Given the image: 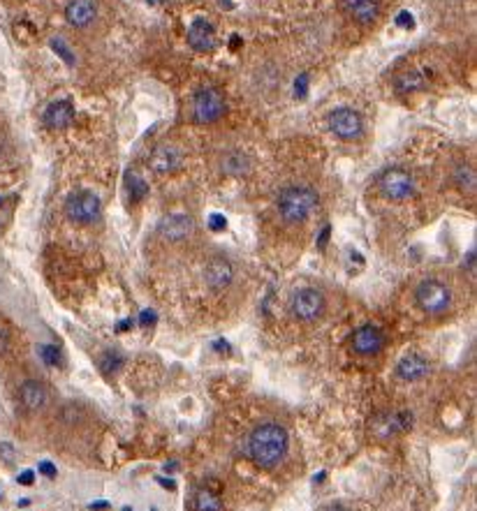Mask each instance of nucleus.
<instances>
[{"label": "nucleus", "mask_w": 477, "mask_h": 511, "mask_svg": "<svg viewBox=\"0 0 477 511\" xmlns=\"http://www.w3.org/2000/svg\"><path fill=\"white\" fill-rule=\"evenodd\" d=\"M126 190H128V197L133 199V202H142V199H147V195H149V183L144 181L140 174H135V171H128L126 174Z\"/></svg>", "instance_id": "nucleus-20"}, {"label": "nucleus", "mask_w": 477, "mask_h": 511, "mask_svg": "<svg viewBox=\"0 0 477 511\" xmlns=\"http://www.w3.org/2000/svg\"><path fill=\"white\" fill-rule=\"evenodd\" d=\"M454 181L459 183V188H461L463 192L473 195V192H475V183H477L475 169L470 167V164H459V167H456V171H454Z\"/></svg>", "instance_id": "nucleus-21"}, {"label": "nucleus", "mask_w": 477, "mask_h": 511, "mask_svg": "<svg viewBox=\"0 0 477 511\" xmlns=\"http://www.w3.org/2000/svg\"><path fill=\"white\" fill-rule=\"evenodd\" d=\"M40 474H44V476H49V479H53V476L58 474V469L53 467V462L42 460V462H40Z\"/></svg>", "instance_id": "nucleus-30"}, {"label": "nucleus", "mask_w": 477, "mask_h": 511, "mask_svg": "<svg viewBox=\"0 0 477 511\" xmlns=\"http://www.w3.org/2000/svg\"><path fill=\"white\" fill-rule=\"evenodd\" d=\"M188 44L190 49L199 53H206L216 46V31H213V26L206 19H192V24L188 26Z\"/></svg>", "instance_id": "nucleus-11"}, {"label": "nucleus", "mask_w": 477, "mask_h": 511, "mask_svg": "<svg viewBox=\"0 0 477 511\" xmlns=\"http://www.w3.org/2000/svg\"><path fill=\"white\" fill-rule=\"evenodd\" d=\"M290 310H292V315L296 320L313 322L324 313V296L322 292H317L313 287L296 289L292 294V299H290Z\"/></svg>", "instance_id": "nucleus-7"}, {"label": "nucleus", "mask_w": 477, "mask_h": 511, "mask_svg": "<svg viewBox=\"0 0 477 511\" xmlns=\"http://www.w3.org/2000/svg\"><path fill=\"white\" fill-rule=\"evenodd\" d=\"M149 162L156 174H174L176 169H181L183 155L176 146H158L153 153H151Z\"/></svg>", "instance_id": "nucleus-12"}, {"label": "nucleus", "mask_w": 477, "mask_h": 511, "mask_svg": "<svg viewBox=\"0 0 477 511\" xmlns=\"http://www.w3.org/2000/svg\"><path fill=\"white\" fill-rule=\"evenodd\" d=\"M287 431L278 424H262L248 438V453L260 467L271 469L285 458L287 453Z\"/></svg>", "instance_id": "nucleus-1"}, {"label": "nucleus", "mask_w": 477, "mask_h": 511, "mask_svg": "<svg viewBox=\"0 0 477 511\" xmlns=\"http://www.w3.org/2000/svg\"><path fill=\"white\" fill-rule=\"evenodd\" d=\"M213 347H216L218 352H230V343H227V340H216V343H213Z\"/></svg>", "instance_id": "nucleus-35"}, {"label": "nucleus", "mask_w": 477, "mask_h": 511, "mask_svg": "<svg viewBox=\"0 0 477 511\" xmlns=\"http://www.w3.org/2000/svg\"><path fill=\"white\" fill-rule=\"evenodd\" d=\"M130 327H133V322H130V320H123V322L119 324V331H121V334H123V331H128Z\"/></svg>", "instance_id": "nucleus-37"}, {"label": "nucleus", "mask_w": 477, "mask_h": 511, "mask_svg": "<svg viewBox=\"0 0 477 511\" xmlns=\"http://www.w3.org/2000/svg\"><path fill=\"white\" fill-rule=\"evenodd\" d=\"M158 234L167 241H185L195 234V220L190 216H185V213H174V216H167L160 220Z\"/></svg>", "instance_id": "nucleus-9"}, {"label": "nucleus", "mask_w": 477, "mask_h": 511, "mask_svg": "<svg viewBox=\"0 0 477 511\" xmlns=\"http://www.w3.org/2000/svg\"><path fill=\"white\" fill-rule=\"evenodd\" d=\"M40 358H42L44 365H49V368H53V365L60 363V352L56 345H40Z\"/></svg>", "instance_id": "nucleus-25"}, {"label": "nucleus", "mask_w": 477, "mask_h": 511, "mask_svg": "<svg viewBox=\"0 0 477 511\" xmlns=\"http://www.w3.org/2000/svg\"><path fill=\"white\" fill-rule=\"evenodd\" d=\"M383 347H385V334L378 327H373V324H366V327L357 329L355 336H352V349H355L357 354H364V356L378 354Z\"/></svg>", "instance_id": "nucleus-10"}, {"label": "nucleus", "mask_w": 477, "mask_h": 511, "mask_svg": "<svg viewBox=\"0 0 477 511\" xmlns=\"http://www.w3.org/2000/svg\"><path fill=\"white\" fill-rule=\"evenodd\" d=\"M0 204H3V199H0Z\"/></svg>", "instance_id": "nucleus-39"}, {"label": "nucleus", "mask_w": 477, "mask_h": 511, "mask_svg": "<svg viewBox=\"0 0 477 511\" xmlns=\"http://www.w3.org/2000/svg\"><path fill=\"white\" fill-rule=\"evenodd\" d=\"M424 86V77H421L419 72H405L401 74V77L396 79V88L401 93H410V91H419V88Z\"/></svg>", "instance_id": "nucleus-22"}, {"label": "nucleus", "mask_w": 477, "mask_h": 511, "mask_svg": "<svg viewBox=\"0 0 477 511\" xmlns=\"http://www.w3.org/2000/svg\"><path fill=\"white\" fill-rule=\"evenodd\" d=\"M67 218L79 225H93L102 218V204L95 192L91 190H77L67 197L65 202Z\"/></svg>", "instance_id": "nucleus-3"}, {"label": "nucleus", "mask_w": 477, "mask_h": 511, "mask_svg": "<svg viewBox=\"0 0 477 511\" xmlns=\"http://www.w3.org/2000/svg\"><path fill=\"white\" fill-rule=\"evenodd\" d=\"M225 227H227L225 216H220V213H211V216H209V229L211 232H225Z\"/></svg>", "instance_id": "nucleus-26"}, {"label": "nucleus", "mask_w": 477, "mask_h": 511, "mask_svg": "<svg viewBox=\"0 0 477 511\" xmlns=\"http://www.w3.org/2000/svg\"><path fill=\"white\" fill-rule=\"evenodd\" d=\"M8 345H10V336H8V331H5V329H0V352H5V349H8Z\"/></svg>", "instance_id": "nucleus-34"}, {"label": "nucleus", "mask_w": 477, "mask_h": 511, "mask_svg": "<svg viewBox=\"0 0 477 511\" xmlns=\"http://www.w3.org/2000/svg\"><path fill=\"white\" fill-rule=\"evenodd\" d=\"M204 280L211 289H225L234 280V266L225 257L211 259L204 268Z\"/></svg>", "instance_id": "nucleus-13"}, {"label": "nucleus", "mask_w": 477, "mask_h": 511, "mask_svg": "<svg viewBox=\"0 0 477 511\" xmlns=\"http://www.w3.org/2000/svg\"><path fill=\"white\" fill-rule=\"evenodd\" d=\"M415 296H417L419 308L428 315H442L452 306V292L438 280L419 282V287L415 289Z\"/></svg>", "instance_id": "nucleus-4"}, {"label": "nucleus", "mask_w": 477, "mask_h": 511, "mask_svg": "<svg viewBox=\"0 0 477 511\" xmlns=\"http://www.w3.org/2000/svg\"><path fill=\"white\" fill-rule=\"evenodd\" d=\"M19 398H22L26 410L40 412L47 405V400H49V393H47L44 384L35 382V379H28V382H24L22 389H19Z\"/></svg>", "instance_id": "nucleus-16"}, {"label": "nucleus", "mask_w": 477, "mask_h": 511, "mask_svg": "<svg viewBox=\"0 0 477 511\" xmlns=\"http://www.w3.org/2000/svg\"><path fill=\"white\" fill-rule=\"evenodd\" d=\"M329 511H350V509H345V507H331Z\"/></svg>", "instance_id": "nucleus-38"}, {"label": "nucleus", "mask_w": 477, "mask_h": 511, "mask_svg": "<svg viewBox=\"0 0 477 511\" xmlns=\"http://www.w3.org/2000/svg\"><path fill=\"white\" fill-rule=\"evenodd\" d=\"M396 24L401 26V28H412L415 26V19L410 12H401V15L396 17Z\"/></svg>", "instance_id": "nucleus-31"}, {"label": "nucleus", "mask_w": 477, "mask_h": 511, "mask_svg": "<svg viewBox=\"0 0 477 511\" xmlns=\"http://www.w3.org/2000/svg\"><path fill=\"white\" fill-rule=\"evenodd\" d=\"M225 114V98L218 88H199L192 98V116L197 123H216Z\"/></svg>", "instance_id": "nucleus-5"}, {"label": "nucleus", "mask_w": 477, "mask_h": 511, "mask_svg": "<svg viewBox=\"0 0 477 511\" xmlns=\"http://www.w3.org/2000/svg\"><path fill=\"white\" fill-rule=\"evenodd\" d=\"M220 169L225 171L227 176H244L251 171V157L241 150H230L225 153V157L220 160Z\"/></svg>", "instance_id": "nucleus-19"}, {"label": "nucleus", "mask_w": 477, "mask_h": 511, "mask_svg": "<svg viewBox=\"0 0 477 511\" xmlns=\"http://www.w3.org/2000/svg\"><path fill=\"white\" fill-rule=\"evenodd\" d=\"M95 15H98V12H95V5L91 0H72L65 8L67 21H70L74 28H86L88 24H93Z\"/></svg>", "instance_id": "nucleus-17"}, {"label": "nucleus", "mask_w": 477, "mask_h": 511, "mask_svg": "<svg viewBox=\"0 0 477 511\" xmlns=\"http://www.w3.org/2000/svg\"><path fill=\"white\" fill-rule=\"evenodd\" d=\"M51 46L60 53V56L65 58V63H67V65H74V58L70 56V49H67V46H65L63 40H51Z\"/></svg>", "instance_id": "nucleus-27"}, {"label": "nucleus", "mask_w": 477, "mask_h": 511, "mask_svg": "<svg viewBox=\"0 0 477 511\" xmlns=\"http://www.w3.org/2000/svg\"><path fill=\"white\" fill-rule=\"evenodd\" d=\"M195 509L197 511H220V500L211 490H199L195 497Z\"/></svg>", "instance_id": "nucleus-23"}, {"label": "nucleus", "mask_w": 477, "mask_h": 511, "mask_svg": "<svg viewBox=\"0 0 477 511\" xmlns=\"http://www.w3.org/2000/svg\"><path fill=\"white\" fill-rule=\"evenodd\" d=\"M308 91V74H299V79L294 81V95L296 98H306Z\"/></svg>", "instance_id": "nucleus-29"}, {"label": "nucleus", "mask_w": 477, "mask_h": 511, "mask_svg": "<svg viewBox=\"0 0 477 511\" xmlns=\"http://www.w3.org/2000/svg\"><path fill=\"white\" fill-rule=\"evenodd\" d=\"M317 204H320L317 192L313 188H306V185H290L276 197V211L287 225L306 223L310 213L317 209Z\"/></svg>", "instance_id": "nucleus-2"}, {"label": "nucleus", "mask_w": 477, "mask_h": 511, "mask_svg": "<svg viewBox=\"0 0 477 511\" xmlns=\"http://www.w3.org/2000/svg\"><path fill=\"white\" fill-rule=\"evenodd\" d=\"M329 234H331V227L327 225V227H324V229H322V234H320V239H317V248H320V250H322V248H324V245H327V243H329Z\"/></svg>", "instance_id": "nucleus-33"}, {"label": "nucleus", "mask_w": 477, "mask_h": 511, "mask_svg": "<svg viewBox=\"0 0 477 511\" xmlns=\"http://www.w3.org/2000/svg\"><path fill=\"white\" fill-rule=\"evenodd\" d=\"M72 121H74V107H72V102L58 100V102H51V105L47 107V112H44V125L47 128L60 130V128L72 125Z\"/></svg>", "instance_id": "nucleus-14"}, {"label": "nucleus", "mask_w": 477, "mask_h": 511, "mask_svg": "<svg viewBox=\"0 0 477 511\" xmlns=\"http://www.w3.org/2000/svg\"><path fill=\"white\" fill-rule=\"evenodd\" d=\"M396 375L405 382H417V379H424L428 375V361L419 354H408L399 361L396 365Z\"/></svg>", "instance_id": "nucleus-15"}, {"label": "nucleus", "mask_w": 477, "mask_h": 511, "mask_svg": "<svg viewBox=\"0 0 477 511\" xmlns=\"http://www.w3.org/2000/svg\"><path fill=\"white\" fill-rule=\"evenodd\" d=\"M327 125L338 139H345V141L359 139V137L364 135L362 114L355 112V109H348V107L334 109V112L327 116Z\"/></svg>", "instance_id": "nucleus-6"}, {"label": "nucleus", "mask_w": 477, "mask_h": 511, "mask_svg": "<svg viewBox=\"0 0 477 511\" xmlns=\"http://www.w3.org/2000/svg\"><path fill=\"white\" fill-rule=\"evenodd\" d=\"M343 5L359 24L376 21L380 15V0H343Z\"/></svg>", "instance_id": "nucleus-18"}, {"label": "nucleus", "mask_w": 477, "mask_h": 511, "mask_svg": "<svg viewBox=\"0 0 477 511\" xmlns=\"http://www.w3.org/2000/svg\"><path fill=\"white\" fill-rule=\"evenodd\" d=\"M107 507H109L107 502H93L91 504V511H102V509H107Z\"/></svg>", "instance_id": "nucleus-36"}, {"label": "nucleus", "mask_w": 477, "mask_h": 511, "mask_svg": "<svg viewBox=\"0 0 477 511\" xmlns=\"http://www.w3.org/2000/svg\"><path fill=\"white\" fill-rule=\"evenodd\" d=\"M17 481L22 483V486H31V483L35 481V472H33V469H26V472L19 474V479H17Z\"/></svg>", "instance_id": "nucleus-32"}, {"label": "nucleus", "mask_w": 477, "mask_h": 511, "mask_svg": "<svg viewBox=\"0 0 477 511\" xmlns=\"http://www.w3.org/2000/svg\"><path fill=\"white\" fill-rule=\"evenodd\" d=\"M380 190L387 199H394V202H403V199L412 197L415 192V181L412 176L408 174L405 169H387L383 178H380Z\"/></svg>", "instance_id": "nucleus-8"}, {"label": "nucleus", "mask_w": 477, "mask_h": 511, "mask_svg": "<svg viewBox=\"0 0 477 511\" xmlns=\"http://www.w3.org/2000/svg\"><path fill=\"white\" fill-rule=\"evenodd\" d=\"M156 322H158L156 310H142V315H140V327L142 329H151Z\"/></svg>", "instance_id": "nucleus-28"}, {"label": "nucleus", "mask_w": 477, "mask_h": 511, "mask_svg": "<svg viewBox=\"0 0 477 511\" xmlns=\"http://www.w3.org/2000/svg\"><path fill=\"white\" fill-rule=\"evenodd\" d=\"M98 363H100V370L105 372V375H109V372L119 370L123 365V356L119 354V352H105Z\"/></svg>", "instance_id": "nucleus-24"}]
</instances>
